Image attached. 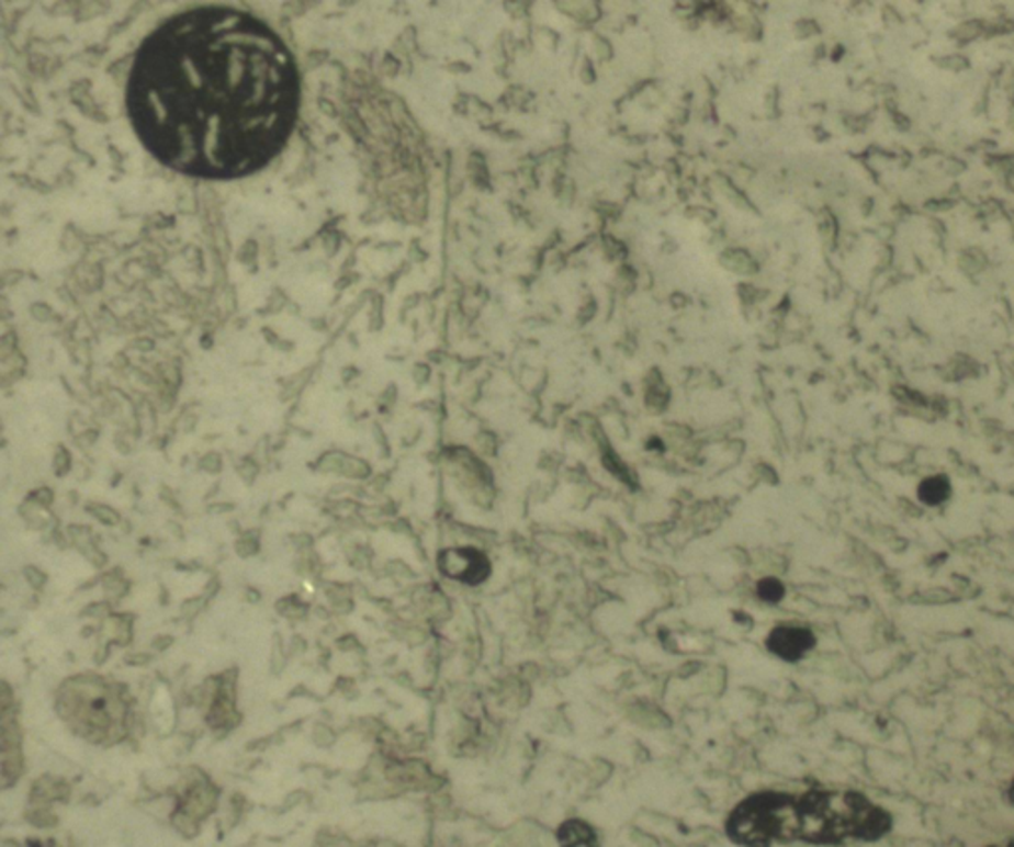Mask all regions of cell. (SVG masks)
Segmentation results:
<instances>
[{
	"mask_svg": "<svg viewBox=\"0 0 1014 847\" xmlns=\"http://www.w3.org/2000/svg\"><path fill=\"white\" fill-rule=\"evenodd\" d=\"M300 108L292 52L248 12L206 7L162 22L127 81L133 129L157 161L230 181L284 149Z\"/></svg>",
	"mask_w": 1014,
	"mask_h": 847,
	"instance_id": "6da1fadb",
	"label": "cell"
},
{
	"mask_svg": "<svg viewBox=\"0 0 1014 847\" xmlns=\"http://www.w3.org/2000/svg\"><path fill=\"white\" fill-rule=\"evenodd\" d=\"M893 827L892 810L858 790H809L797 797V842L802 844H878Z\"/></svg>",
	"mask_w": 1014,
	"mask_h": 847,
	"instance_id": "7a4b0ae2",
	"label": "cell"
},
{
	"mask_svg": "<svg viewBox=\"0 0 1014 847\" xmlns=\"http://www.w3.org/2000/svg\"><path fill=\"white\" fill-rule=\"evenodd\" d=\"M725 832L741 847H771L775 842H797V797L785 792H759L745 798L731 812Z\"/></svg>",
	"mask_w": 1014,
	"mask_h": 847,
	"instance_id": "3957f363",
	"label": "cell"
},
{
	"mask_svg": "<svg viewBox=\"0 0 1014 847\" xmlns=\"http://www.w3.org/2000/svg\"><path fill=\"white\" fill-rule=\"evenodd\" d=\"M442 573L464 585H480L489 575V561L476 549H454L440 555Z\"/></svg>",
	"mask_w": 1014,
	"mask_h": 847,
	"instance_id": "277c9868",
	"label": "cell"
},
{
	"mask_svg": "<svg viewBox=\"0 0 1014 847\" xmlns=\"http://www.w3.org/2000/svg\"><path fill=\"white\" fill-rule=\"evenodd\" d=\"M816 646V635L804 625H777L767 635V650L785 662H799Z\"/></svg>",
	"mask_w": 1014,
	"mask_h": 847,
	"instance_id": "5b68a950",
	"label": "cell"
},
{
	"mask_svg": "<svg viewBox=\"0 0 1014 847\" xmlns=\"http://www.w3.org/2000/svg\"><path fill=\"white\" fill-rule=\"evenodd\" d=\"M557 842L561 847H599V837L595 829L577 817L559 826Z\"/></svg>",
	"mask_w": 1014,
	"mask_h": 847,
	"instance_id": "8992f818",
	"label": "cell"
},
{
	"mask_svg": "<svg viewBox=\"0 0 1014 847\" xmlns=\"http://www.w3.org/2000/svg\"><path fill=\"white\" fill-rule=\"evenodd\" d=\"M951 492H954V485L947 475H927L917 485V499L927 507H939L949 501Z\"/></svg>",
	"mask_w": 1014,
	"mask_h": 847,
	"instance_id": "52a82bcc",
	"label": "cell"
},
{
	"mask_svg": "<svg viewBox=\"0 0 1014 847\" xmlns=\"http://www.w3.org/2000/svg\"><path fill=\"white\" fill-rule=\"evenodd\" d=\"M757 592H759L760 600H765L769 605H777V602H781L782 596H785V586L777 578H763L759 586H757Z\"/></svg>",
	"mask_w": 1014,
	"mask_h": 847,
	"instance_id": "ba28073f",
	"label": "cell"
},
{
	"mask_svg": "<svg viewBox=\"0 0 1014 847\" xmlns=\"http://www.w3.org/2000/svg\"><path fill=\"white\" fill-rule=\"evenodd\" d=\"M1004 798H1006L1009 806L1013 808L1014 810V772L1013 777H1011V780H1009V784H1006V790H1004Z\"/></svg>",
	"mask_w": 1014,
	"mask_h": 847,
	"instance_id": "9c48e42d",
	"label": "cell"
}]
</instances>
